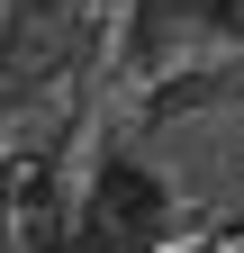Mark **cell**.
I'll return each instance as SVG.
<instances>
[{
	"instance_id": "1",
	"label": "cell",
	"mask_w": 244,
	"mask_h": 253,
	"mask_svg": "<svg viewBox=\"0 0 244 253\" xmlns=\"http://www.w3.org/2000/svg\"><path fill=\"white\" fill-rule=\"evenodd\" d=\"M100 208H109V217H127V226H154V217H163V190L145 181L136 163H109V181H100Z\"/></svg>"
}]
</instances>
